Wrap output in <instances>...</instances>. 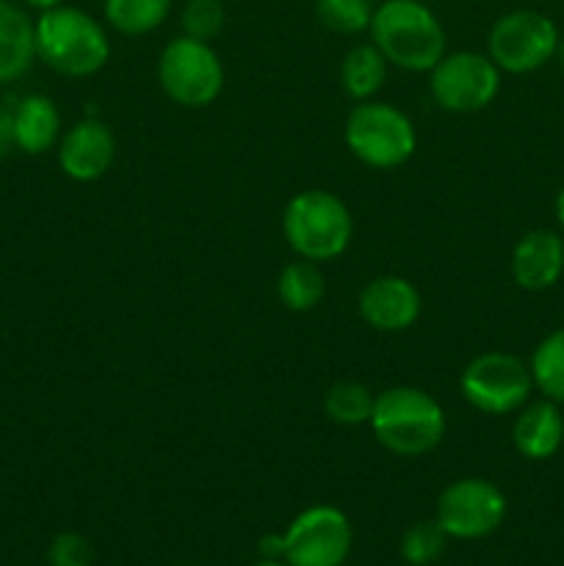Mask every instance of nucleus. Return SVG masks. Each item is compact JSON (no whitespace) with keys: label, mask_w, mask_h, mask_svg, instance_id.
Listing matches in <instances>:
<instances>
[{"label":"nucleus","mask_w":564,"mask_h":566,"mask_svg":"<svg viewBox=\"0 0 564 566\" xmlns=\"http://www.w3.org/2000/svg\"><path fill=\"white\" fill-rule=\"evenodd\" d=\"M36 59L64 77L97 75L111 59V39L103 22L75 6H55L33 20Z\"/></svg>","instance_id":"nucleus-1"},{"label":"nucleus","mask_w":564,"mask_h":566,"mask_svg":"<svg viewBox=\"0 0 564 566\" xmlns=\"http://www.w3.org/2000/svg\"><path fill=\"white\" fill-rule=\"evenodd\" d=\"M368 423L376 442L404 459L426 457L446 437V412L420 387L401 385L376 392Z\"/></svg>","instance_id":"nucleus-2"},{"label":"nucleus","mask_w":564,"mask_h":566,"mask_svg":"<svg viewBox=\"0 0 564 566\" xmlns=\"http://www.w3.org/2000/svg\"><path fill=\"white\" fill-rule=\"evenodd\" d=\"M370 39L387 64L431 72L446 55V31L424 0H385L370 17Z\"/></svg>","instance_id":"nucleus-3"},{"label":"nucleus","mask_w":564,"mask_h":566,"mask_svg":"<svg viewBox=\"0 0 564 566\" xmlns=\"http://www.w3.org/2000/svg\"><path fill=\"white\" fill-rule=\"evenodd\" d=\"M285 241L299 258L313 263H330L348 249L354 235V219L348 205L337 193L310 188L288 202L282 216Z\"/></svg>","instance_id":"nucleus-4"},{"label":"nucleus","mask_w":564,"mask_h":566,"mask_svg":"<svg viewBox=\"0 0 564 566\" xmlns=\"http://www.w3.org/2000/svg\"><path fill=\"white\" fill-rule=\"evenodd\" d=\"M343 138L348 153L370 169H398L418 149L412 119L396 105L376 99H363L348 111Z\"/></svg>","instance_id":"nucleus-5"},{"label":"nucleus","mask_w":564,"mask_h":566,"mask_svg":"<svg viewBox=\"0 0 564 566\" xmlns=\"http://www.w3.org/2000/svg\"><path fill=\"white\" fill-rule=\"evenodd\" d=\"M158 83L171 103L182 108H208L224 88V66L210 42L182 33L160 50Z\"/></svg>","instance_id":"nucleus-6"},{"label":"nucleus","mask_w":564,"mask_h":566,"mask_svg":"<svg viewBox=\"0 0 564 566\" xmlns=\"http://www.w3.org/2000/svg\"><path fill=\"white\" fill-rule=\"evenodd\" d=\"M464 401L484 415H512L525 407L534 390L531 368L509 352H484L459 376Z\"/></svg>","instance_id":"nucleus-7"},{"label":"nucleus","mask_w":564,"mask_h":566,"mask_svg":"<svg viewBox=\"0 0 564 566\" xmlns=\"http://www.w3.org/2000/svg\"><path fill=\"white\" fill-rule=\"evenodd\" d=\"M429 92L448 114H476L501 92V70L490 55L476 50L446 53L429 72Z\"/></svg>","instance_id":"nucleus-8"},{"label":"nucleus","mask_w":564,"mask_h":566,"mask_svg":"<svg viewBox=\"0 0 564 566\" xmlns=\"http://www.w3.org/2000/svg\"><path fill=\"white\" fill-rule=\"evenodd\" d=\"M558 31L551 17L534 9L503 14L487 39V55L509 75H529L542 70L556 55Z\"/></svg>","instance_id":"nucleus-9"},{"label":"nucleus","mask_w":564,"mask_h":566,"mask_svg":"<svg viewBox=\"0 0 564 566\" xmlns=\"http://www.w3.org/2000/svg\"><path fill=\"white\" fill-rule=\"evenodd\" d=\"M506 517V497L487 479H459L437 497L435 520L453 539H481Z\"/></svg>","instance_id":"nucleus-10"},{"label":"nucleus","mask_w":564,"mask_h":566,"mask_svg":"<svg viewBox=\"0 0 564 566\" xmlns=\"http://www.w3.org/2000/svg\"><path fill=\"white\" fill-rule=\"evenodd\" d=\"M282 539L288 566H343L352 551V523L335 506H310L296 514Z\"/></svg>","instance_id":"nucleus-11"},{"label":"nucleus","mask_w":564,"mask_h":566,"mask_svg":"<svg viewBox=\"0 0 564 566\" xmlns=\"http://www.w3.org/2000/svg\"><path fill=\"white\" fill-rule=\"evenodd\" d=\"M59 166L70 180L94 182L105 177L116 158V138L100 119H81L59 138Z\"/></svg>","instance_id":"nucleus-12"},{"label":"nucleus","mask_w":564,"mask_h":566,"mask_svg":"<svg viewBox=\"0 0 564 566\" xmlns=\"http://www.w3.org/2000/svg\"><path fill=\"white\" fill-rule=\"evenodd\" d=\"M359 318L376 332H407L424 310L418 287L396 274L370 280L359 293Z\"/></svg>","instance_id":"nucleus-13"},{"label":"nucleus","mask_w":564,"mask_h":566,"mask_svg":"<svg viewBox=\"0 0 564 566\" xmlns=\"http://www.w3.org/2000/svg\"><path fill=\"white\" fill-rule=\"evenodd\" d=\"M564 274V241L553 230H531L514 243L512 276L523 291H547Z\"/></svg>","instance_id":"nucleus-14"},{"label":"nucleus","mask_w":564,"mask_h":566,"mask_svg":"<svg viewBox=\"0 0 564 566\" xmlns=\"http://www.w3.org/2000/svg\"><path fill=\"white\" fill-rule=\"evenodd\" d=\"M514 451L531 462L551 459L564 442V418L556 401H534L518 409L512 426Z\"/></svg>","instance_id":"nucleus-15"},{"label":"nucleus","mask_w":564,"mask_h":566,"mask_svg":"<svg viewBox=\"0 0 564 566\" xmlns=\"http://www.w3.org/2000/svg\"><path fill=\"white\" fill-rule=\"evenodd\" d=\"M14 119V147L25 155H44L59 147L61 111L44 94H28L11 108Z\"/></svg>","instance_id":"nucleus-16"},{"label":"nucleus","mask_w":564,"mask_h":566,"mask_svg":"<svg viewBox=\"0 0 564 566\" xmlns=\"http://www.w3.org/2000/svg\"><path fill=\"white\" fill-rule=\"evenodd\" d=\"M36 59L33 20L11 0H0V83L25 75Z\"/></svg>","instance_id":"nucleus-17"},{"label":"nucleus","mask_w":564,"mask_h":566,"mask_svg":"<svg viewBox=\"0 0 564 566\" xmlns=\"http://www.w3.org/2000/svg\"><path fill=\"white\" fill-rule=\"evenodd\" d=\"M387 59L374 42L357 44L341 61V86L352 99H374V94L385 86Z\"/></svg>","instance_id":"nucleus-18"},{"label":"nucleus","mask_w":564,"mask_h":566,"mask_svg":"<svg viewBox=\"0 0 564 566\" xmlns=\"http://www.w3.org/2000/svg\"><path fill=\"white\" fill-rule=\"evenodd\" d=\"M326 293L324 274L313 260H293L276 276V296L291 313H310L321 304Z\"/></svg>","instance_id":"nucleus-19"},{"label":"nucleus","mask_w":564,"mask_h":566,"mask_svg":"<svg viewBox=\"0 0 564 566\" xmlns=\"http://www.w3.org/2000/svg\"><path fill=\"white\" fill-rule=\"evenodd\" d=\"M171 11V0H103L105 22L125 36L158 31Z\"/></svg>","instance_id":"nucleus-20"},{"label":"nucleus","mask_w":564,"mask_h":566,"mask_svg":"<svg viewBox=\"0 0 564 566\" xmlns=\"http://www.w3.org/2000/svg\"><path fill=\"white\" fill-rule=\"evenodd\" d=\"M531 379L547 401L564 403V326L551 332L531 354Z\"/></svg>","instance_id":"nucleus-21"},{"label":"nucleus","mask_w":564,"mask_h":566,"mask_svg":"<svg viewBox=\"0 0 564 566\" xmlns=\"http://www.w3.org/2000/svg\"><path fill=\"white\" fill-rule=\"evenodd\" d=\"M374 398L363 381H337L326 390L324 412L337 426H363L374 412Z\"/></svg>","instance_id":"nucleus-22"},{"label":"nucleus","mask_w":564,"mask_h":566,"mask_svg":"<svg viewBox=\"0 0 564 566\" xmlns=\"http://www.w3.org/2000/svg\"><path fill=\"white\" fill-rule=\"evenodd\" d=\"M448 534L437 520H420L409 525L401 536V556L409 566H429L446 551Z\"/></svg>","instance_id":"nucleus-23"},{"label":"nucleus","mask_w":564,"mask_h":566,"mask_svg":"<svg viewBox=\"0 0 564 566\" xmlns=\"http://www.w3.org/2000/svg\"><path fill=\"white\" fill-rule=\"evenodd\" d=\"M315 14L335 33H363L370 28L374 0H315Z\"/></svg>","instance_id":"nucleus-24"},{"label":"nucleus","mask_w":564,"mask_h":566,"mask_svg":"<svg viewBox=\"0 0 564 566\" xmlns=\"http://www.w3.org/2000/svg\"><path fill=\"white\" fill-rule=\"evenodd\" d=\"M180 25L186 36L210 42L224 28V6H221V0H188L182 6Z\"/></svg>","instance_id":"nucleus-25"},{"label":"nucleus","mask_w":564,"mask_h":566,"mask_svg":"<svg viewBox=\"0 0 564 566\" xmlns=\"http://www.w3.org/2000/svg\"><path fill=\"white\" fill-rule=\"evenodd\" d=\"M48 562L50 566H92L94 551L86 536L66 531V534H59L50 542Z\"/></svg>","instance_id":"nucleus-26"},{"label":"nucleus","mask_w":564,"mask_h":566,"mask_svg":"<svg viewBox=\"0 0 564 566\" xmlns=\"http://www.w3.org/2000/svg\"><path fill=\"white\" fill-rule=\"evenodd\" d=\"M14 149V119H11V108L0 105V160Z\"/></svg>","instance_id":"nucleus-27"},{"label":"nucleus","mask_w":564,"mask_h":566,"mask_svg":"<svg viewBox=\"0 0 564 566\" xmlns=\"http://www.w3.org/2000/svg\"><path fill=\"white\" fill-rule=\"evenodd\" d=\"M258 551L263 558L280 562V558H285V539H282V534H269L258 542Z\"/></svg>","instance_id":"nucleus-28"},{"label":"nucleus","mask_w":564,"mask_h":566,"mask_svg":"<svg viewBox=\"0 0 564 566\" xmlns=\"http://www.w3.org/2000/svg\"><path fill=\"white\" fill-rule=\"evenodd\" d=\"M61 3H64V0H25V6L36 9L39 14H42V11H48V9H55V6H61Z\"/></svg>","instance_id":"nucleus-29"},{"label":"nucleus","mask_w":564,"mask_h":566,"mask_svg":"<svg viewBox=\"0 0 564 566\" xmlns=\"http://www.w3.org/2000/svg\"><path fill=\"white\" fill-rule=\"evenodd\" d=\"M556 219H558V224H562V230H564V188L558 191V197H556Z\"/></svg>","instance_id":"nucleus-30"},{"label":"nucleus","mask_w":564,"mask_h":566,"mask_svg":"<svg viewBox=\"0 0 564 566\" xmlns=\"http://www.w3.org/2000/svg\"><path fill=\"white\" fill-rule=\"evenodd\" d=\"M556 59H558V64H562V70H564V39H558V48H556Z\"/></svg>","instance_id":"nucleus-31"},{"label":"nucleus","mask_w":564,"mask_h":566,"mask_svg":"<svg viewBox=\"0 0 564 566\" xmlns=\"http://www.w3.org/2000/svg\"><path fill=\"white\" fill-rule=\"evenodd\" d=\"M252 566H285L282 562H271V558H263V562H258V564H252Z\"/></svg>","instance_id":"nucleus-32"}]
</instances>
